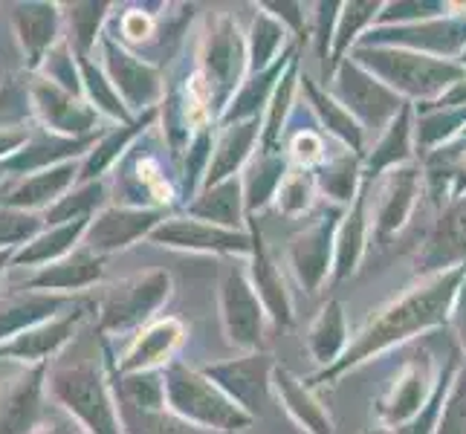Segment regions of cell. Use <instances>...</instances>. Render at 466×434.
<instances>
[{"label":"cell","mask_w":466,"mask_h":434,"mask_svg":"<svg viewBox=\"0 0 466 434\" xmlns=\"http://www.w3.org/2000/svg\"><path fill=\"white\" fill-rule=\"evenodd\" d=\"M90 220H73V223H64V227H53V229H44L35 240L15 255V264L21 267H38V264H56L61 258H67L70 252H76V244L87 235Z\"/></svg>","instance_id":"obj_37"},{"label":"cell","mask_w":466,"mask_h":434,"mask_svg":"<svg viewBox=\"0 0 466 434\" xmlns=\"http://www.w3.org/2000/svg\"><path fill=\"white\" fill-rule=\"evenodd\" d=\"M116 403L134 411H163L166 409V379L163 371L146 374H116L114 382Z\"/></svg>","instance_id":"obj_44"},{"label":"cell","mask_w":466,"mask_h":434,"mask_svg":"<svg viewBox=\"0 0 466 434\" xmlns=\"http://www.w3.org/2000/svg\"><path fill=\"white\" fill-rule=\"evenodd\" d=\"M12 26L29 58V67H41L44 58L56 50V38L61 29V6L56 4H15Z\"/></svg>","instance_id":"obj_26"},{"label":"cell","mask_w":466,"mask_h":434,"mask_svg":"<svg viewBox=\"0 0 466 434\" xmlns=\"http://www.w3.org/2000/svg\"><path fill=\"white\" fill-rule=\"evenodd\" d=\"M188 217H198L206 223H215L223 229H244L247 217V200H244V180L232 177L212 188H203L200 195L186 203Z\"/></svg>","instance_id":"obj_34"},{"label":"cell","mask_w":466,"mask_h":434,"mask_svg":"<svg viewBox=\"0 0 466 434\" xmlns=\"http://www.w3.org/2000/svg\"><path fill=\"white\" fill-rule=\"evenodd\" d=\"M0 177H4V163H0Z\"/></svg>","instance_id":"obj_61"},{"label":"cell","mask_w":466,"mask_h":434,"mask_svg":"<svg viewBox=\"0 0 466 434\" xmlns=\"http://www.w3.org/2000/svg\"><path fill=\"white\" fill-rule=\"evenodd\" d=\"M166 379V409L180 420L212 434H235L252 429L249 417L235 399H229L200 368H188L180 359L163 368Z\"/></svg>","instance_id":"obj_4"},{"label":"cell","mask_w":466,"mask_h":434,"mask_svg":"<svg viewBox=\"0 0 466 434\" xmlns=\"http://www.w3.org/2000/svg\"><path fill=\"white\" fill-rule=\"evenodd\" d=\"M316 188L319 195H325L333 206L348 208L353 200H357L362 180H365V159L357 156L353 151L342 148L330 154L325 163H321L316 171Z\"/></svg>","instance_id":"obj_36"},{"label":"cell","mask_w":466,"mask_h":434,"mask_svg":"<svg viewBox=\"0 0 466 434\" xmlns=\"http://www.w3.org/2000/svg\"><path fill=\"white\" fill-rule=\"evenodd\" d=\"M122 423H125V434H212L203 431L198 426H191L186 420H180L177 414H171L168 409L163 411H134L119 406Z\"/></svg>","instance_id":"obj_48"},{"label":"cell","mask_w":466,"mask_h":434,"mask_svg":"<svg viewBox=\"0 0 466 434\" xmlns=\"http://www.w3.org/2000/svg\"><path fill=\"white\" fill-rule=\"evenodd\" d=\"M218 304H220V325L227 342L240 353L261 350L269 316L249 281L247 264H238L235 258H229V264H223L220 284H218Z\"/></svg>","instance_id":"obj_7"},{"label":"cell","mask_w":466,"mask_h":434,"mask_svg":"<svg viewBox=\"0 0 466 434\" xmlns=\"http://www.w3.org/2000/svg\"><path fill=\"white\" fill-rule=\"evenodd\" d=\"M154 26H157V21L151 18V12L127 9V12H122V18H119V38L131 41V44H142V41H148L154 35Z\"/></svg>","instance_id":"obj_55"},{"label":"cell","mask_w":466,"mask_h":434,"mask_svg":"<svg viewBox=\"0 0 466 434\" xmlns=\"http://www.w3.org/2000/svg\"><path fill=\"white\" fill-rule=\"evenodd\" d=\"M316 195H319V188H316L313 171L290 168V174H287V180L281 183L276 203H272V206H276L284 217H301V215H308L313 208Z\"/></svg>","instance_id":"obj_47"},{"label":"cell","mask_w":466,"mask_h":434,"mask_svg":"<svg viewBox=\"0 0 466 434\" xmlns=\"http://www.w3.org/2000/svg\"><path fill=\"white\" fill-rule=\"evenodd\" d=\"M186 339V325L180 318H157L142 328L131 348L122 353L116 362V374H146V371H163L174 362V350Z\"/></svg>","instance_id":"obj_22"},{"label":"cell","mask_w":466,"mask_h":434,"mask_svg":"<svg viewBox=\"0 0 466 434\" xmlns=\"http://www.w3.org/2000/svg\"><path fill=\"white\" fill-rule=\"evenodd\" d=\"M29 139L32 134L26 125H0V163H6L18 151H24Z\"/></svg>","instance_id":"obj_56"},{"label":"cell","mask_w":466,"mask_h":434,"mask_svg":"<svg viewBox=\"0 0 466 434\" xmlns=\"http://www.w3.org/2000/svg\"><path fill=\"white\" fill-rule=\"evenodd\" d=\"M272 394H276L279 406L290 414V420L304 434H333V417L321 406L316 389L308 379L293 374L290 368H276V374H272Z\"/></svg>","instance_id":"obj_24"},{"label":"cell","mask_w":466,"mask_h":434,"mask_svg":"<svg viewBox=\"0 0 466 434\" xmlns=\"http://www.w3.org/2000/svg\"><path fill=\"white\" fill-rule=\"evenodd\" d=\"M458 4H443V0H400V4H382V12L374 26H409L423 24L431 18L452 15Z\"/></svg>","instance_id":"obj_49"},{"label":"cell","mask_w":466,"mask_h":434,"mask_svg":"<svg viewBox=\"0 0 466 434\" xmlns=\"http://www.w3.org/2000/svg\"><path fill=\"white\" fill-rule=\"evenodd\" d=\"M299 78H301V58H296L290 67H287V73L281 76V85L276 87V93H272V102L261 119V151H281L284 127L293 114Z\"/></svg>","instance_id":"obj_42"},{"label":"cell","mask_w":466,"mask_h":434,"mask_svg":"<svg viewBox=\"0 0 466 434\" xmlns=\"http://www.w3.org/2000/svg\"><path fill=\"white\" fill-rule=\"evenodd\" d=\"M151 244L180 252H203L220 255V258H249L252 255V232L247 229H223L215 223L198 217H166L151 232Z\"/></svg>","instance_id":"obj_12"},{"label":"cell","mask_w":466,"mask_h":434,"mask_svg":"<svg viewBox=\"0 0 466 434\" xmlns=\"http://www.w3.org/2000/svg\"><path fill=\"white\" fill-rule=\"evenodd\" d=\"M105 206V183H85L78 186L76 191H70L67 197H61L53 208H46V223L50 227H64V223L73 220H87L93 217V212L99 208L102 212Z\"/></svg>","instance_id":"obj_46"},{"label":"cell","mask_w":466,"mask_h":434,"mask_svg":"<svg viewBox=\"0 0 466 434\" xmlns=\"http://www.w3.org/2000/svg\"><path fill=\"white\" fill-rule=\"evenodd\" d=\"M249 232H252V255L247 258V272L249 281L258 293L264 310L269 316V321L276 328H293L296 321V308H293V296L287 289V281L281 276V269L272 258V252L264 244V235L258 229V220H249Z\"/></svg>","instance_id":"obj_20"},{"label":"cell","mask_w":466,"mask_h":434,"mask_svg":"<svg viewBox=\"0 0 466 434\" xmlns=\"http://www.w3.org/2000/svg\"><path fill=\"white\" fill-rule=\"evenodd\" d=\"M350 58L414 107L438 102L455 82L466 78V70L458 61L431 58L400 46H353Z\"/></svg>","instance_id":"obj_2"},{"label":"cell","mask_w":466,"mask_h":434,"mask_svg":"<svg viewBox=\"0 0 466 434\" xmlns=\"http://www.w3.org/2000/svg\"><path fill=\"white\" fill-rule=\"evenodd\" d=\"M461 362H463V350L461 348L449 350L446 365H441V377H438V385H435V394H431L426 409L417 417H411L409 423H403V426H377V429H368L365 434H435L443 403H446V394H449V385H452Z\"/></svg>","instance_id":"obj_40"},{"label":"cell","mask_w":466,"mask_h":434,"mask_svg":"<svg viewBox=\"0 0 466 434\" xmlns=\"http://www.w3.org/2000/svg\"><path fill=\"white\" fill-rule=\"evenodd\" d=\"M293 163L284 151H261L249 159V166L240 174L244 180V200H247V217L252 220L267 206L276 203L281 183L287 180Z\"/></svg>","instance_id":"obj_30"},{"label":"cell","mask_w":466,"mask_h":434,"mask_svg":"<svg viewBox=\"0 0 466 434\" xmlns=\"http://www.w3.org/2000/svg\"><path fill=\"white\" fill-rule=\"evenodd\" d=\"M35 434H87L82 426H78L73 417L64 411V409H58V406H53L50 411H46V417H44V423L38 426V431Z\"/></svg>","instance_id":"obj_57"},{"label":"cell","mask_w":466,"mask_h":434,"mask_svg":"<svg viewBox=\"0 0 466 434\" xmlns=\"http://www.w3.org/2000/svg\"><path fill=\"white\" fill-rule=\"evenodd\" d=\"M357 46H400L431 58L458 61L466 50V4H458L452 15L409 26H371Z\"/></svg>","instance_id":"obj_9"},{"label":"cell","mask_w":466,"mask_h":434,"mask_svg":"<svg viewBox=\"0 0 466 434\" xmlns=\"http://www.w3.org/2000/svg\"><path fill=\"white\" fill-rule=\"evenodd\" d=\"M342 217L345 208L330 206L287 244V264L304 293L313 296L325 287V281H330L336 261V232H339Z\"/></svg>","instance_id":"obj_10"},{"label":"cell","mask_w":466,"mask_h":434,"mask_svg":"<svg viewBox=\"0 0 466 434\" xmlns=\"http://www.w3.org/2000/svg\"><path fill=\"white\" fill-rule=\"evenodd\" d=\"M290 46V32H287L269 12L258 6L252 18V26L247 32V53H249V76L264 73L276 64Z\"/></svg>","instance_id":"obj_38"},{"label":"cell","mask_w":466,"mask_h":434,"mask_svg":"<svg viewBox=\"0 0 466 434\" xmlns=\"http://www.w3.org/2000/svg\"><path fill=\"white\" fill-rule=\"evenodd\" d=\"M264 12H269L287 32H293L299 41H308L310 29H308V6L304 4H279V0H267L261 4Z\"/></svg>","instance_id":"obj_54"},{"label":"cell","mask_w":466,"mask_h":434,"mask_svg":"<svg viewBox=\"0 0 466 434\" xmlns=\"http://www.w3.org/2000/svg\"><path fill=\"white\" fill-rule=\"evenodd\" d=\"M107 9L110 4H73L64 12L67 18V29H70V38L67 44L76 50V56L90 58V50L96 38H99V29L107 18Z\"/></svg>","instance_id":"obj_45"},{"label":"cell","mask_w":466,"mask_h":434,"mask_svg":"<svg viewBox=\"0 0 466 434\" xmlns=\"http://www.w3.org/2000/svg\"><path fill=\"white\" fill-rule=\"evenodd\" d=\"M105 276V258L87 247H78L67 258H61L50 267H41V272L29 278V289L38 293H73V289L93 287Z\"/></svg>","instance_id":"obj_29"},{"label":"cell","mask_w":466,"mask_h":434,"mask_svg":"<svg viewBox=\"0 0 466 434\" xmlns=\"http://www.w3.org/2000/svg\"><path fill=\"white\" fill-rule=\"evenodd\" d=\"M206 93L208 107H212V119L220 122L223 110L229 107L235 93L249 76V53L247 38L238 29V21L232 15H218L208 26L206 38L200 44V67H198Z\"/></svg>","instance_id":"obj_5"},{"label":"cell","mask_w":466,"mask_h":434,"mask_svg":"<svg viewBox=\"0 0 466 434\" xmlns=\"http://www.w3.org/2000/svg\"><path fill=\"white\" fill-rule=\"evenodd\" d=\"M414 119H417V110L411 102L403 105V110L397 114V119L385 127V131L377 136L371 154L365 156V177H382L385 171L400 168V166H409L411 156H414Z\"/></svg>","instance_id":"obj_31"},{"label":"cell","mask_w":466,"mask_h":434,"mask_svg":"<svg viewBox=\"0 0 466 434\" xmlns=\"http://www.w3.org/2000/svg\"><path fill=\"white\" fill-rule=\"evenodd\" d=\"M313 29L310 35L316 41V56L321 61V82H330V50H333V38H336V24H339V12H342V4H328V0H321V4L313 6Z\"/></svg>","instance_id":"obj_50"},{"label":"cell","mask_w":466,"mask_h":434,"mask_svg":"<svg viewBox=\"0 0 466 434\" xmlns=\"http://www.w3.org/2000/svg\"><path fill=\"white\" fill-rule=\"evenodd\" d=\"M70 304V296L58 293H24L0 298V345L15 339L18 333L56 318L58 310Z\"/></svg>","instance_id":"obj_35"},{"label":"cell","mask_w":466,"mask_h":434,"mask_svg":"<svg viewBox=\"0 0 466 434\" xmlns=\"http://www.w3.org/2000/svg\"><path fill=\"white\" fill-rule=\"evenodd\" d=\"M304 345H308V353L319 365V371H328V368H333L345 357V350L350 345V333H348L345 304L339 298H330L325 308L319 310Z\"/></svg>","instance_id":"obj_32"},{"label":"cell","mask_w":466,"mask_h":434,"mask_svg":"<svg viewBox=\"0 0 466 434\" xmlns=\"http://www.w3.org/2000/svg\"><path fill=\"white\" fill-rule=\"evenodd\" d=\"M380 12H382L380 0H353V4H342L339 24H336L333 50H330V76L353 53V46L362 41L365 32L377 24Z\"/></svg>","instance_id":"obj_39"},{"label":"cell","mask_w":466,"mask_h":434,"mask_svg":"<svg viewBox=\"0 0 466 434\" xmlns=\"http://www.w3.org/2000/svg\"><path fill=\"white\" fill-rule=\"evenodd\" d=\"M78 171H82V166H76L70 159V163H58L53 168L32 174L9 191L4 206L21 208V212H38L44 206L53 208L61 197H67V188L78 180Z\"/></svg>","instance_id":"obj_33"},{"label":"cell","mask_w":466,"mask_h":434,"mask_svg":"<svg viewBox=\"0 0 466 434\" xmlns=\"http://www.w3.org/2000/svg\"><path fill=\"white\" fill-rule=\"evenodd\" d=\"M102 56H105V76L110 78V85L116 87L125 107L134 116H146L151 110H159L157 105L163 99L166 85H163V73L154 64L127 53L110 35H102Z\"/></svg>","instance_id":"obj_13"},{"label":"cell","mask_w":466,"mask_h":434,"mask_svg":"<svg viewBox=\"0 0 466 434\" xmlns=\"http://www.w3.org/2000/svg\"><path fill=\"white\" fill-rule=\"evenodd\" d=\"M157 114H159V110H151V114L139 116L137 122L116 127V131H114V134H107L102 142H96L93 148H90V154H87V159L82 163V171H78V183H82V186H85V183H96V177L105 174V171L125 154L127 145H131L142 131H146L148 125H154Z\"/></svg>","instance_id":"obj_41"},{"label":"cell","mask_w":466,"mask_h":434,"mask_svg":"<svg viewBox=\"0 0 466 434\" xmlns=\"http://www.w3.org/2000/svg\"><path fill=\"white\" fill-rule=\"evenodd\" d=\"M371 183H374V177H365L357 200L345 208L339 232H336V261H333V276H330V281H336V284L350 278L365 258L368 232H371V208H368V200H371Z\"/></svg>","instance_id":"obj_25"},{"label":"cell","mask_w":466,"mask_h":434,"mask_svg":"<svg viewBox=\"0 0 466 434\" xmlns=\"http://www.w3.org/2000/svg\"><path fill=\"white\" fill-rule=\"evenodd\" d=\"M458 64H461V67H463V70H466V50H463V53H461V58H458Z\"/></svg>","instance_id":"obj_60"},{"label":"cell","mask_w":466,"mask_h":434,"mask_svg":"<svg viewBox=\"0 0 466 434\" xmlns=\"http://www.w3.org/2000/svg\"><path fill=\"white\" fill-rule=\"evenodd\" d=\"M299 58V46H290L269 70L247 76V82L240 85V90L235 93V99L229 102V107L223 110V116L218 125H235V122H249V119H264L267 107L272 102V93L281 85V76L287 73V67Z\"/></svg>","instance_id":"obj_27"},{"label":"cell","mask_w":466,"mask_h":434,"mask_svg":"<svg viewBox=\"0 0 466 434\" xmlns=\"http://www.w3.org/2000/svg\"><path fill=\"white\" fill-rule=\"evenodd\" d=\"M463 264H466V195L449 200L441 208L438 223L431 227L426 244L414 258V272L420 278H431Z\"/></svg>","instance_id":"obj_16"},{"label":"cell","mask_w":466,"mask_h":434,"mask_svg":"<svg viewBox=\"0 0 466 434\" xmlns=\"http://www.w3.org/2000/svg\"><path fill=\"white\" fill-rule=\"evenodd\" d=\"M449 325L455 330V342L458 348L466 353V281L461 284L455 304H452V313H449Z\"/></svg>","instance_id":"obj_58"},{"label":"cell","mask_w":466,"mask_h":434,"mask_svg":"<svg viewBox=\"0 0 466 434\" xmlns=\"http://www.w3.org/2000/svg\"><path fill=\"white\" fill-rule=\"evenodd\" d=\"M46 217L35 212H21V208L0 206V249H12L18 244H29L44 232Z\"/></svg>","instance_id":"obj_51"},{"label":"cell","mask_w":466,"mask_h":434,"mask_svg":"<svg viewBox=\"0 0 466 434\" xmlns=\"http://www.w3.org/2000/svg\"><path fill=\"white\" fill-rule=\"evenodd\" d=\"M299 90L304 93V99H308L319 125L325 127V136L336 139L342 148H348V151H353L357 156L365 159V131H362V125L333 99V96L328 93V87H319L308 73H301Z\"/></svg>","instance_id":"obj_28"},{"label":"cell","mask_w":466,"mask_h":434,"mask_svg":"<svg viewBox=\"0 0 466 434\" xmlns=\"http://www.w3.org/2000/svg\"><path fill=\"white\" fill-rule=\"evenodd\" d=\"M325 87L333 99L362 125L365 134L374 131L377 136L397 119V114L406 105L389 85H382L377 76L368 73L362 64H357L350 56L333 70L330 82Z\"/></svg>","instance_id":"obj_6"},{"label":"cell","mask_w":466,"mask_h":434,"mask_svg":"<svg viewBox=\"0 0 466 434\" xmlns=\"http://www.w3.org/2000/svg\"><path fill=\"white\" fill-rule=\"evenodd\" d=\"M463 281H466V264L409 287L403 296H397L365 321L362 330L350 339L339 362L328 368V371H316L308 382L313 389L325 382L333 385L339 377L353 371V368L380 357L382 350L397 348L414 339V336H423L429 330L449 325V313H452L455 296Z\"/></svg>","instance_id":"obj_1"},{"label":"cell","mask_w":466,"mask_h":434,"mask_svg":"<svg viewBox=\"0 0 466 434\" xmlns=\"http://www.w3.org/2000/svg\"><path fill=\"white\" fill-rule=\"evenodd\" d=\"M287 156H290L293 168H304V171H316L325 159L330 156L328 154V139L316 134V131H299L293 139H290V148H287Z\"/></svg>","instance_id":"obj_53"},{"label":"cell","mask_w":466,"mask_h":434,"mask_svg":"<svg viewBox=\"0 0 466 434\" xmlns=\"http://www.w3.org/2000/svg\"><path fill=\"white\" fill-rule=\"evenodd\" d=\"M46 389L56 406L67 411L87 434H125L116 394L96 357L56 365Z\"/></svg>","instance_id":"obj_3"},{"label":"cell","mask_w":466,"mask_h":434,"mask_svg":"<svg viewBox=\"0 0 466 434\" xmlns=\"http://www.w3.org/2000/svg\"><path fill=\"white\" fill-rule=\"evenodd\" d=\"M87 308L78 304V308L67 310V313H58L50 321H41V325L29 328L24 333H18L15 339L0 345V359H18L26 365H46V359L56 357V353L67 345L78 325L85 321Z\"/></svg>","instance_id":"obj_21"},{"label":"cell","mask_w":466,"mask_h":434,"mask_svg":"<svg viewBox=\"0 0 466 434\" xmlns=\"http://www.w3.org/2000/svg\"><path fill=\"white\" fill-rule=\"evenodd\" d=\"M255 148H261V119L220 125L203 188H212V186H218L223 180H232V177L244 174V168L249 166V159L258 154Z\"/></svg>","instance_id":"obj_23"},{"label":"cell","mask_w":466,"mask_h":434,"mask_svg":"<svg viewBox=\"0 0 466 434\" xmlns=\"http://www.w3.org/2000/svg\"><path fill=\"white\" fill-rule=\"evenodd\" d=\"M168 217L166 208H139V206H105L90 220L85 247L96 255H110L134 247L137 240L151 237V232Z\"/></svg>","instance_id":"obj_14"},{"label":"cell","mask_w":466,"mask_h":434,"mask_svg":"<svg viewBox=\"0 0 466 434\" xmlns=\"http://www.w3.org/2000/svg\"><path fill=\"white\" fill-rule=\"evenodd\" d=\"M9 255H12L9 249H0V272H4V264L9 261Z\"/></svg>","instance_id":"obj_59"},{"label":"cell","mask_w":466,"mask_h":434,"mask_svg":"<svg viewBox=\"0 0 466 434\" xmlns=\"http://www.w3.org/2000/svg\"><path fill=\"white\" fill-rule=\"evenodd\" d=\"M174 281L166 269H151L114 284L99 304V333H131L151 325L154 313L171 298Z\"/></svg>","instance_id":"obj_8"},{"label":"cell","mask_w":466,"mask_h":434,"mask_svg":"<svg viewBox=\"0 0 466 434\" xmlns=\"http://www.w3.org/2000/svg\"><path fill=\"white\" fill-rule=\"evenodd\" d=\"M438 377L441 368H435L431 357H423V362H409L377 403V423L380 426L409 423L411 417H417L426 409L431 394H435Z\"/></svg>","instance_id":"obj_17"},{"label":"cell","mask_w":466,"mask_h":434,"mask_svg":"<svg viewBox=\"0 0 466 434\" xmlns=\"http://www.w3.org/2000/svg\"><path fill=\"white\" fill-rule=\"evenodd\" d=\"M435 434H466V359L461 362L452 385H449Z\"/></svg>","instance_id":"obj_52"},{"label":"cell","mask_w":466,"mask_h":434,"mask_svg":"<svg viewBox=\"0 0 466 434\" xmlns=\"http://www.w3.org/2000/svg\"><path fill=\"white\" fill-rule=\"evenodd\" d=\"M44 379L46 365H32L29 371L0 385V434H35L44 423Z\"/></svg>","instance_id":"obj_19"},{"label":"cell","mask_w":466,"mask_h":434,"mask_svg":"<svg viewBox=\"0 0 466 434\" xmlns=\"http://www.w3.org/2000/svg\"><path fill=\"white\" fill-rule=\"evenodd\" d=\"M420 188H423V168L414 163L382 174V183L374 200V235L380 244H385V240L409 223L417 197H420Z\"/></svg>","instance_id":"obj_18"},{"label":"cell","mask_w":466,"mask_h":434,"mask_svg":"<svg viewBox=\"0 0 466 434\" xmlns=\"http://www.w3.org/2000/svg\"><path fill=\"white\" fill-rule=\"evenodd\" d=\"M78 58V73H82V90H85V99L96 107V114H105L107 119H114L119 125H131L139 116H134L131 110L125 107L122 96L116 93V87L110 85V78L105 76L102 67H96L90 58Z\"/></svg>","instance_id":"obj_43"},{"label":"cell","mask_w":466,"mask_h":434,"mask_svg":"<svg viewBox=\"0 0 466 434\" xmlns=\"http://www.w3.org/2000/svg\"><path fill=\"white\" fill-rule=\"evenodd\" d=\"M276 368L279 362L272 359L269 353L255 350V353H240V357L227 359V362L203 365L200 371L229 399H235L249 417L261 420L264 406L272 394V374H276Z\"/></svg>","instance_id":"obj_11"},{"label":"cell","mask_w":466,"mask_h":434,"mask_svg":"<svg viewBox=\"0 0 466 434\" xmlns=\"http://www.w3.org/2000/svg\"><path fill=\"white\" fill-rule=\"evenodd\" d=\"M29 102H32V110H35V116L50 127V131L67 139L96 136V131H99V114H96V107L87 99H82V96L46 82V78H35V82H32Z\"/></svg>","instance_id":"obj_15"}]
</instances>
